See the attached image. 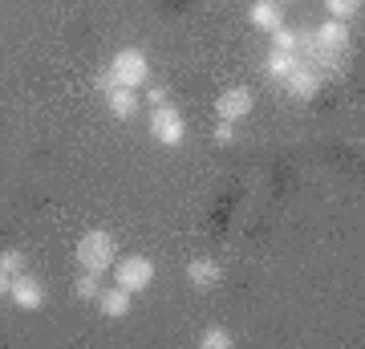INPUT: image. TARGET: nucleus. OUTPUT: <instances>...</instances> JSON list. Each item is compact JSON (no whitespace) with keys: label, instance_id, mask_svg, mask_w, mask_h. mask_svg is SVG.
Segmentation results:
<instances>
[{"label":"nucleus","instance_id":"1","mask_svg":"<svg viewBox=\"0 0 365 349\" xmlns=\"http://www.w3.org/2000/svg\"><path fill=\"white\" fill-rule=\"evenodd\" d=\"M146 78H150V61H146L143 49H118L114 61L106 65V74L98 78V90H114V86H122V90H138V86H146Z\"/></svg>","mask_w":365,"mask_h":349},{"label":"nucleus","instance_id":"2","mask_svg":"<svg viewBox=\"0 0 365 349\" xmlns=\"http://www.w3.org/2000/svg\"><path fill=\"white\" fill-rule=\"evenodd\" d=\"M114 260H118V240L106 232V228H90V232L78 240V264L81 268L106 272V268H114Z\"/></svg>","mask_w":365,"mask_h":349},{"label":"nucleus","instance_id":"3","mask_svg":"<svg viewBox=\"0 0 365 349\" xmlns=\"http://www.w3.org/2000/svg\"><path fill=\"white\" fill-rule=\"evenodd\" d=\"M150 138L158 146H179L187 138V118L175 110L170 102L155 106V114H150Z\"/></svg>","mask_w":365,"mask_h":349},{"label":"nucleus","instance_id":"4","mask_svg":"<svg viewBox=\"0 0 365 349\" xmlns=\"http://www.w3.org/2000/svg\"><path fill=\"white\" fill-rule=\"evenodd\" d=\"M114 280L126 293H143V288H150V280H155V260L146 256H126L114 264Z\"/></svg>","mask_w":365,"mask_h":349},{"label":"nucleus","instance_id":"5","mask_svg":"<svg viewBox=\"0 0 365 349\" xmlns=\"http://www.w3.org/2000/svg\"><path fill=\"white\" fill-rule=\"evenodd\" d=\"M345 49H349V21H325V25L317 29V37H313V53H317V57L337 61Z\"/></svg>","mask_w":365,"mask_h":349},{"label":"nucleus","instance_id":"6","mask_svg":"<svg viewBox=\"0 0 365 349\" xmlns=\"http://www.w3.org/2000/svg\"><path fill=\"white\" fill-rule=\"evenodd\" d=\"M9 297H13V305H16V309L37 313L41 305H45V285H41L37 276H29V272H21V276H13V280H9Z\"/></svg>","mask_w":365,"mask_h":349},{"label":"nucleus","instance_id":"7","mask_svg":"<svg viewBox=\"0 0 365 349\" xmlns=\"http://www.w3.org/2000/svg\"><path fill=\"white\" fill-rule=\"evenodd\" d=\"M252 106H256V98H252L248 86H232V90H223L220 98H215V114H220L223 122H240V118L252 114Z\"/></svg>","mask_w":365,"mask_h":349},{"label":"nucleus","instance_id":"8","mask_svg":"<svg viewBox=\"0 0 365 349\" xmlns=\"http://www.w3.org/2000/svg\"><path fill=\"white\" fill-rule=\"evenodd\" d=\"M321 81H325V78H321V69H313V65H297V69L284 78V90H288V98L309 102V98H317Z\"/></svg>","mask_w":365,"mask_h":349},{"label":"nucleus","instance_id":"9","mask_svg":"<svg viewBox=\"0 0 365 349\" xmlns=\"http://www.w3.org/2000/svg\"><path fill=\"white\" fill-rule=\"evenodd\" d=\"M130 305H134V293H126L122 285L102 288V293H98V309H102V317H110V321L130 317Z\"/></svg>","mask_w":365,"mask_h":349},{"label":"nucleus","instance_id":"10","mask_svg":"<svg viewBox=\"0 0 365 349\" xmlns=\"http://www.w3.org/2000/svg\"><path fill=\"white\" fill-rule=\"evenodd\" d=\"M187 280H191L195 288H220V280H223L220 260H211V256H195L191 264H187Z\"/></svg>","mask_w":365,"mask_h":349},{"label":"nucleus","instance_id":"11","mask_svg":"<svg viewBox=\"0 0 365 349\" xmlns=\"http://www.w3.org/2000/svg\"><path fill=\"white\" fill-rule=\"evenodd\" d=\"M106 106H110V114H114L118 122H130V118L138 114V90L114 86V90H106Z\"/></svg>","mask_w":365,"mask_h":349},{"label":"nucleus","instance_id":"12","mask_svg":"<svg viewBox=\"0 0 365 349\" xmlns=\"http://www.w3.org/2000/svg\"><path fill=\"white\" fill-rule=\"evenodd\" d=\"M248 21L256 29H264V33H272V29L284 25V13H280V4H276V0H256V4L248 9Z\"/></svg>","mask_w":365,"mask_h":349},{"label":"nucleus","instance_id":"13","mask_svg":"<svg viewBox=\"0 0 365 349\" xmlns=\"http://www.w3.org/2000/svg\"><path fill=\"white\" fill-rule=\"evenodd\" d=\"M297 53H284V49H272L268 53V61H264V69H268V78L272 81H284L288 74H292V69H297Z\"/></svg>","mask_w":365,"mask_h":349},{"label":"nucleus","instance_id":"14","mask_svg":"<svg viewBox=\"0 0 365 349\" xmlns=\"http://www.w3.org/2000/svg\"><path fill=\"white\" fill-rule=\"evenodd\" d=\"M98 276H102V272L81 268V272H78V280H73V297H78V300H98V293H102Z\"/></svg>","mask_w":365,"mask_h":349},{"label":"nucleus","instance_id":"15","mask_svg":"<svg viewBox=\"0 0 365 349\" xmlns=\"http://www.w3.org/2000/svg\"><path fill=\"white\" fill-rule=\"evenodd\" d=\"M235 337L227 333V329H220V325H211V329H203L199 333V349H232Z\"/></svg>","mask_w":365,"mask_h":349},{"label":"nucleus","instance_id":"16","mask_svg":"<svg viewBox=\"0 0 365 349\" xmlns=\"http://www.w3.org/2000/svg\"><path fill=\"white\" fill-rule=\"evenodd\" d=\"M0 272L13 280V276H21L25 272V252L21 248H9V252H0Z\"/></svg>","mask_w":365,"mask_h":349},{"label":"nucleus","instance_id":"17","mask_svg":"<svg viewBox=\"0 0 365 349\" xmlns=\"http://www.w3.org/2000/svg\"><path fill=\"white\" fill-rule=\"evenodd\" d=\"M325 9L333 21H353V16L361 13V0H325Z\"/></svg>","mask_w":365,"mask_h":349},{"label":"nucleus","instance_id":"18","mask_svg":"<svg viewBox=\"0 0 365 349\" xmlns=\"http://www.w3.org/2000/svg\"><path fill=\"white\" fill-rule=\"evenodd\" d=\"M272 49H284V53H297L300 49V37L292 33V29H272Z\"/></svg>","mask_w":365,"mask_h":349},{"label":"nucleus","instance_id":"19","mask_svg":"<svg viewBox=\"0 0 365 349\" xmlns=\"http://www.w3.org/2000/svg\"><path fill=\"white\" fill-rule=\"evenodd\" d=\"M232 138H235V130H232V122H223V118H220V122H215V143H232Z\"/></svg>","mask_w":365,"mask_h":349},{"label":"nucleus","instance_id":"20","mask_svg":"<svg viewBox=\"0 0 365 349\" xmlns=\"http://www.w3.org/2000/svg\"><path fill=\"white\" fill-rule=\"evenodd\" d=\"M146 102H150V106H163V102H167V90H163V86H155V90L146 93Z\"/></svg>","mask_w":365,"mask_h":349},{"label":"nucleus","instance_id":"21","mask_svg":"<svg viewBox=\"0 0 365 349\" xmlns=\"http://www.w3.org/2000/svg\"><path fill=\"white\" fill-rule=\"evenodd\" d=\"M0 297H9V276L0 272Z\"/></svg>","mask_w":365,"mask_h":349},{"label":"nucleus","instance_id":"22","mask_svg":"<svg viewBox=\"0 0 365 349\" xmlns=\"http://www.w3.org/2000/svg\"><path fill=\"white\" fill-rule=\"evenodd\" d=\"M276 4H284V0H276Z\"/></svg>","mask_w":365,"mask_h":349}]
</instances>
